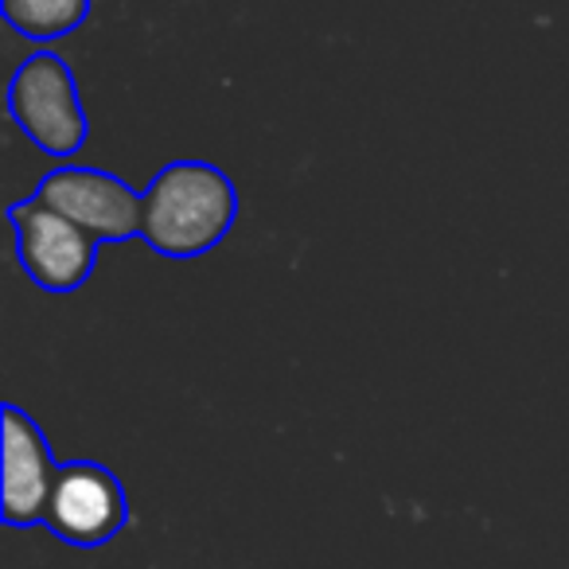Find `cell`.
I'll return each mask as SVG.
<instances>
[{"instance_id":"obj_1","label":"cell","mask_w":569,"mask_h":569,"mask_svg":"<svg viewBox=\"0 0 569 569\" xmlns=\"http://www.w3.org/2000/svg\"><path fill=\"white\" fill-rule=\"evenodd\" d=\"M238 191L203 160H172L141 191V238L164 258H203L230 234Z\"/></svg>"},{"instance_id":"obj_2","label":"cell","mask_w":569,"mask_h":569,"mask_svg":"<svg viewBox=\"0 0 569 569\" xmlns=\"http://www.w3.org/2000/svg\"><path fill=\"white\" fill-rule=\"evenodd\" d=\"M9 113L40 152L67 160L87 144V110L63 56L36 51L9 82Z\"/></svg>"},{"instance_id":"obj_7","label":"cell","mask_w":569,"mask_h":569,"mask_svg":"<svg viewBox=\"0 0 569 569\" xmlns=\"http://www.w3.org/2000/svg\"><path fill=\"white\" fill-rule=\"evenodd\" d=\"M4 24L32 43L71 36L90 17V0H0Z\"/></svg>"},{"instance_id":"obj_3","label":"cell","mask_w":569,"mask_h":569,"mask_svg":"<svg viewBox=\"0 0 569 569\" xmlns=\"http://www.w3.org/2000/svg\"><path fill=\"white\" fill-rule=\"evenodd\" d=\"M17 234V261L43 293H74L98 266V238L48 207L43 199H20L9 207Z\"/></svg>"},{"instance_id":"obj_6","label":"cell","mask_w":569,"mask_h":569,"mask_svg":"<svg viewBox=\"0 0 569 569\" xmlns=\"http://www.w3.org/2000/svg\"><path fill=\"white\" fill-rule=\"evenodd\" d=\"M59 465L43 429L20 406L4 402V503L0 515L9 527H36L48 515Z\"/></svg>"},{"instance_id":"obj_5","label":"cell","mask_w":569,"mask_h":569,"mask_svg":"<svg viewBox=\"0 0 569 569\" xmlns=\"http://www.w3.org/2000/svg\"><path fill=\"white\" fill-rule=\"evenodd\" d=\"M36 199L79 222L98 242H121V238L141 234V191L102 168H56L40 180Z\"/></svg>"},{"instance_id":"obj_4","label":"cell","mask_w":569,"mask_h":569,"mask_svg":"<svg viewBox=\"0 0 569 569\" xmlns=\"http://www.w3.org/2000/svg\"><path fill=\"white\" fill-rule=\"evenodd\" d=\"M129 522V499L121 480L98 460L59 465L56 488L48 499L43 527L71 546H106Z\"/></svg>"}]
</instances>
